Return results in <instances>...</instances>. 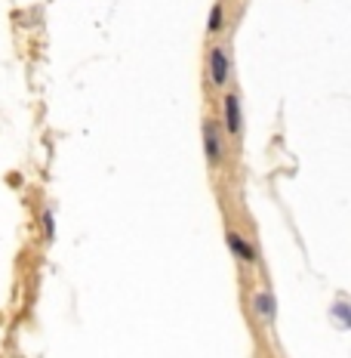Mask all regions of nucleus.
<instances>
[{"label":"nucleus","instance_id":"8","mask_svg":"<svg viewBox=\"0 0 351 358\" xmlns=\"http://www.w3.org/2000/svg\"><path fill=\"white\" fill-rule=\"evenodd\" d=\"M43 229H47V238H53V213H43Z\"/></svg>","mask_w":351,"mask_h":358},{"label":"nucleus","instance_id":"4","mask_svg":"<svg viewBox=\"0 0 351 358\" xmlns=\"http://www.w3.org/2000/svg\"><path fill=\"white\" fill-rule=\"evenodd\" d=\"M225 238H228L231 250H234V257L241 259V263H246V266H259V250L253 248L250 241H244V238L237 235L234 229H228V232H225Z\"/></svg>","mask_w":351,"mask_h":358},{"label":"nucleus","instance_id":"6","mask_svg":"<svg viewBox=\"0 0 351 358\" xmlns=\"http://www.w3.org/2000/svg\"><path fill=\"white\" fill-rule=\"evenodd\" d=\"M222 28V3H216L213 6V13H210V22H207V31L216 34Z\"/></svg>","mask_w":351,"mask_h":358},{"label":"nucleus","instance_id":"1","mask_svg":"<svg viewBox=\"0 0 351 358\" xmlns=\"http://www.w3.org/2000/svg\"><path fill=\"white\" fill-rule=\"evenodd\" d=\"M222 115H225V127L228 133L241 143V127H244V111H241V99H237V93H225V99H222Z\"/></svg>","mask_w":351,"mask_h":358},{"label":"nucleus","instance_id":"5","mask_svg":"<svg viewBox=\"0 0 351 358\" xmlns=\"http://www.w3.org/2000/svg\"><path fill=\"white\" fill-rule=\"evenodd\" d=\"M253 309H256L268 324H274V318H278V303H274V296L268 294V290H259V294H253Z\"/></svg>","mask_w":351,"mask_h":358},{"label":"nucleus","instance_id":"3","mask_svg":"<svg viewBox=\"0 0 351 358\" xmlns=\"http://www.w3.org/2000/svg\"><path fill=\"white\" fill-rule=\"evenodd\" d=\"M228 71H231V59L225 47H213L210 53V78L216 87H225L228 84Z\"/></svg>","mask_w":351,"mask_h":358},{"label":"nucleus","instance_id":"7","mask_svg":"<svg viewBox=\"0 0 351 358\" xmlns=\"http://www.w3.org/2000/svg\"><path fill=\"white\" fill-rule=\"evenodd\" d=\"M336 318H339V322H342V327H348L351 324V312H348V303H336Z\"/></svg>","mask_w":351,"mask_h":358},{"label":"nucleus","instance_id":"2","mask_svg":"<svg viewBox=\"0 0 351 358\" xmlns=\"http://www.w3.org/2000/svg\"><path fill=\"white\" fill-rule=\"evenodd\" d=\"M204 155L210 161V167H219L222 164V133L216 121H204Z\"/></svg>","mask_w":351,"mask_h":358}]
</instances>
